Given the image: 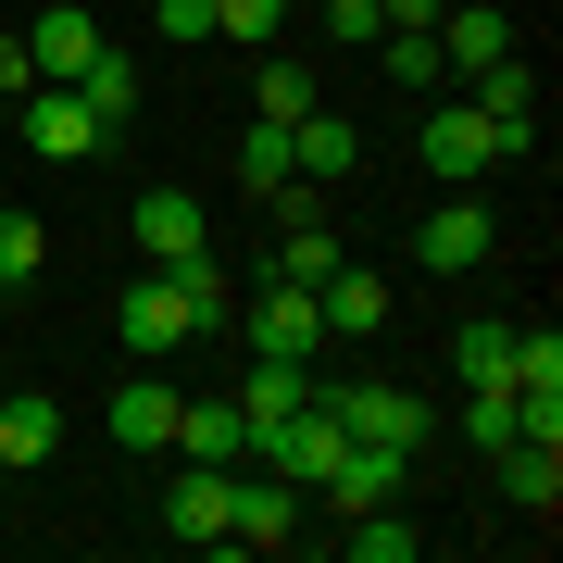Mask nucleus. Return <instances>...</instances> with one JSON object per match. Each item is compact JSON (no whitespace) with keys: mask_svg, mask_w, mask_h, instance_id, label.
<instances>
[{"mask_svg":"<svg viewBox=\"0 0 563 563\" xmlns=\"http://www.w3.org/2000/svg\"><path fill=\"white\" fill-rule=\"evenodd\" d=\"M225 325V276H213V251H188V263H151L139 288H125V351L163 363L176 339H213Z\"/></svg>","mask_w":563,"mask_h":563,"instance_id":"1","label":"nucleus"},{"mask_svg":"<svg viewBox=\"0 0 563 563\" xmlns=\"http://www.w3.org/2000/svg\"><path fill=\"white\" fill-rule=\"evenodd\" d=\"M413 151H426V176H439V188H476L488 163H501V125H488L476 101H439V113L413 125Z\"/></svg>","mask_w":563,"mask_h":563,"instance_id":"2","label":"nucleus"},{"mask_svg":"<svg viewBox=\"0 0 563 563\" xmlns=\"http://www.w3.org/2000/svg\"><path fill=\"white\" fill-rule=\"evenodd\" d=\"M325 413L351 439H376V451H426L439 439V401H413V388H325Z\"/></svg>","mask_w":563,"mask_h":563,"instance_id":"3","label":"nucleus"},{"mask_svg":"<svg viewBox=\"0 0 563 563\" xmlns=\"http://www.w3.org/2000/svg\"><path fill=\"white\" fill-rule=\"evenodd\" d=\"M101 139H113V125L88 113V101H76L63 76H38V88H25V151H38V163H88Z\"/></svg>","mask_w":563,"mask_h":563,"instance_id":"4","label":"nucleus"},{"mask_svg":"<svg viewBox=\"0 0 563 563\" xmlns=\"http://www.w3.org/2000/svg\"><path fill=\"white\" fill-rule=\"evenodd\" d=\"M488 239H501V213L463 201V188H439V213L413 225V263H426V276H463V263H488Z\"/></svg>","mask_w":563,"mask_h":563,"instance_id":"5","label":"nucleus"},{"mask_svg":"<svg viewBox=\"0 0 563 563\" xmlns=\"http://www.w3.org/2000/svg\"><path fill=\"white\" fill-rule=\"evenodd\" d=\"M239 339H251V351H288V363H313V351H325V313H313V288L263 276V288H251V313H239Z\"/></svg>","mask_w":563,"mask_h":563,"instance_id":"6","label":"nucleus"},{"mask_svg":"<svg viewBox=\"0 0 563 563\" xmlns=\"http://www.w3.org/2000/svg\"><path fill=\"white\" fill-rule=\"evenodd\" d=\"M225 539L239 551H276V539H301V488L263 463V476H225Z\"/></svg>","mask_w":563,"mask_h":563,"instance_id":"7","label":"nucleus"},{"mask_svg":"<svg viewBox=\"0 0 563 563\" xmlns=\"http://www.w3.org/2000/svg\"><path fill=\"white\" fill-rule=\"evenodd\" d=\"M225 476H239V463H176V488H163V539L225 551Z\"/></svg>","mask_w":563,"mask_h":563,"instance_id":"8","label":"nucleus"},{"mask_svg":"<svg viewBox=\"0 0 563 563\" xmlns=\"http://www.w3.org/2000/svg\"><path fill=\"white\" fill-rule=\"evenodd\" d=\"M276 201H288V239H276V276H288V288H325V276H339V225H325V201H313L301 176H288Z\"/></svg>","mask_w":563,"mask_h":563,"instance_id":"9","label":"nucleus"},{"mask_svg":"<svg viewBox=\"0 0 563 563\" xmlns=\"http://www.w3.org/2000/svg\"><path fill=\"white\" fill-rule=\"evenodd\" d=\"M401 463L413 451H376V439H339V463H325V501H339V514H363V501H401Z\"/></svg>","mask_w":563,"mask_h":563,"instance_id":"10","label":"nucleus"},{"mask_svg":"<svg viewBox=\"0 0 563 563\" xmlns=\"http://www.w3.org/2000/svg\"><path fill=\"white\" fill-rule=\"evenodd\" d=\"M476 113L501 125V151H539V76L501 51V63H476Z\"/></svg>","mask_w":563,"mask_h":563,"instance_id":"11","label":"nucleus"},{"mask_svg":"<svg viewBox=\"0 0 563 563\" xmlns=\"http://www.w3.org/2000/svg\"><path fill=\"white\" fill-rule=\"evenodd\" d=\"M101 426H113V439L139 451V463H151V451H176V388H163L151 363H139V376L113 388V413H101Z\"/></svg>","mask_w":563,"mask_h":563,"instance_id":"12","label":"nucleus"},{"mask_svg":"<svg viewBox=\"0 0 563 563\" xmlns=\"http://www.w3.org/2000/svg\"><path fill=\"white\" fill-rule=\"evenodd\" d=\"M176 463H251V413H239V388H225V401H176Z\"/></svg>","mask_w":563,"mask_h":563,"instance_id":"13","label":"nucleus"},{"mask_svg":"<svg viewBox=\"0 0 563 563\" xmlns=\"http://www.w3.org/2000/svg\"><path fill=\"white\" fill-rule=\"evenodd\" d=\"M313 313H325V339H376V325H388V276H363V263H339V276L313 288Z\"/></svg>","mask_w":563,"mask_h":563,"instance_id":"14","label":"nucleus"},{"mask_svg":"<svg viewBox=\"0 0 563 563\" xmlns=\"http://www.w3.org/2000/svg\"><path fill=\"white\" fill-rule=\"evenodd\" d=\"M488 463H501V488H514L526 514H551V501H563V439H539V426H526V439H501Z\"/></svg>","mask_w":563,"mask_h":563,"instance_id":"15","label":"nucleus"},{"mask_svg":"<svg viewBox=\"0 0 563 563\" xmlns=\"http://www.w3.org/2000/svg\"><path fill=\"white\" fill-rule=\"evenodd\" d=\"M339 551H351V563H413L426 526H413L401 501H363V514H339Z\"/></svg>","mask_w":563,"mask_h":563,"instance_id":"16","label":"nucleus"},{"mask_svg":"<svg viewBox=\"0 0 563 563\" xmlns=\"http://www.w3.org/2000/svg\"><path fill=\"white\" fill-rule=\"evenodd\" d=\"M88 51H101V13H76V0H51V13L25 25V63H38V76H76Z\"/></svg>","mask_w":563,"mask_h":563,"instance_id":"17","label":"nucleus"},{"mask_svg":"<svg viewBox=\"0 0 563 563\" xmlns=\"http://www.w3.org/2000/svg\"><path fill=\"white\" fill-rule=\"evenodd\" d=\"M288 151H301V176H325V188H339V176H351V163H363V125H351V113H325V101H313L301 125H288Z\"/></svg>","mask_w":563,"mask_h":563,"instance_id":"18","label":"nucleus"},{"mask_svg":"<svg viewBox=\"0 0 563 563\" xmlns=\"http://www.w3.org/2000/svg\"><path fill=\"white\" fill-rule=\"evenodd\" d=\"M51 439H63L51 388H25V401H0V463H13V476H38V463H51Z\"/></svg>","mask_w":563,"mask_h":563,"instance_id":"19","label":"nucleus"},{"mask_svg":"<svg viewBox=\"0 0 563 563\" xmlns=\"http://www.w3.org/2000/svg\"><path fill=\"white\" fill-rule=\"evenodd\" d=\"M139 251L151 263H188V251H201V201H188V188H151V201H139Z\"/></svg>","mask_w":563,"mask_h":563,"instance_id":"20","label":"nucleus"},{"mask_svg":"<svg viewBox=\"0 0 563 563\" xmlns=\"http://www.w3.org/2000/svg\"><path fill=\"white\" fill-rule=\"evenodd\" d=\"M63 88H76V101L101 113V125H125V113H139V63H125V51H88V63H76Z\"/></svg>","mask_w":563,"mask_h":563,"instance_id":"21","label":"nucleus"},{"mask_svg":"<svg viewBox=\"0 0 563 563\" xmlns=\"http://www.w3.org/2000/svg\"><path fill=\"white\" fill-rule=\"evenodd\" d=\"M439 51L476 76V63H501L514 51V13H488V0H463V13H439Z\"/></svg>","mask_w":563,"mask_h":563,"instance_id":"22","label":"nucleus"},{"mask_svg":"<svg viewBox=\"0 0 563 563\" xmlns=\"http://www.w3.org/2000/svg\"><path fill=\"white\" fill-rule=\"evenodd\" d=\"M463 439H476V451L526 439V401H514V376H476V388H463Z\"/></svg>","mask_w":563,"mask_h":563,"instance_id":"23","label":"nucleus"},{"mask_svg":"<svg viewBox=\"0 0 563 563\" xmlns=\"http://www.w3.org/2000/svg\"><path fill=\"white\" fill-rule=\"evenodd\" d=\"M288 176H301V151H288V125H239V188H288Z\"/></svg>","mask_w":563,"mask_h":563,"instance_id":"24","label":"nucleus"},{"mask_svg":"<svg viewBox=\"0 0 563 563\" xmlns=\"http://www.w3.org/2000/svg\"><path fill=\"white\" fill-rule=\"evenodd\" d=\"M313 101H325V88H313V63H301V51H276V63H263V125H301Z\"/></svg>","mask_w":563,"mask_h":563,"instance_id":"25","label":"nucleus"},{"mask_svg":"<svg viewBox=\"0 0 563 563\" xmlns=\"http://www.w3.org/2000/svg\"><path fill=\"white\" fill-rule=\"evenodd\" d=\"M376 51H388V76H401V88H439V76H451V51H439V25H388Z\"/></svg>","mask_w":563,"mask_h":563,"instance_id":"26","label":"nucleus"},{"mask_svg":"<svg viewBox=\"0 0 563 563\" xmlns=\"http://www.w3.org/2000/svg\"><path fill=\"white\" fill-rule=\"evenodd\" d=\"M38 263H51V225L38 213H0V288H38Z\"/></svg>","mask_w":563,"mask_h":563,"instance_id":"27","label":"nucleus"},{"mask_svg":"<svg viewBox=\"0 0 563 563\" xmlns=\"http://www.w3.org/2000/svg\"><path fill=\"white\" fill-rule=\"evenodd\" d=\"M476 376H514V313L463 325V388H476Z\"/></svg>","mask_w":563,"mask_h":563,"instance_id":"28","label":"nucleus"},{"mask_svg":"<svg viewBox=\"0 0 563 563\" xmlns=\"http://www.w3.org/2000/svg\"><path fill=\"white\" fill-rule=\"evenodd\" d=\"M225 38H288V0H213Z\"/></svg>","mask_w":563,"mask_h":563,"instance_id":"29","label":"nucleus"},{"mask_svg":"<svg viewBox=\"0 0 563 563\" xmlns=\"http://www.w3.org/2000/svg\"><path fill=\"white\" fill-rule=\"evenodd\" d=\"M325 38H339V51H376L388 13H376V0H325Z\"/></svg>","mask_w":563,"mask_h":563,"instance_id":"30","label":"nucleus"},{"mask_svg":"<svg viewBox=\"0 0 563 563\" xmlns=\"http://www.w3.org/2000/svg\"><path fill=\"white\" fill-rule=\"evenodd\" d=\"M151 25L163 38H213V0H151Z\"/></svg>","mask_w":563,"mask_h":563,"instance_id":"31","label":"nucleus"},{"mask_svg":"<svg viewBox=\"0 0 563 563\" xmlns=\"http://www.w3.org/2000/svg\"><path fill=\"white\" fill-rule=\"evenodd\" d=\"M0 88H13V101L38 88V63H25V25H0Z\"/></svg>","mask_w":563,"mask_h":563,"instance_id":"32","label":"nucleus"},{"mask_svg":"<svg viewBox=\"0 0 563 563\" xmlns=\"http://www.w3.org/2000/svg\"><path fill=\"white\" fill-rule=\"evenodd\" d=\"M376 13H388V25H439V0H376Z\"/></svg>","mask_w":563,"mask_h":563,"instance_id":"33","label":"nucleus"},{"mask_svg":"<svg viewBox=\"0 0 563 563\" xmlns=\"http://www.w3.org/2000/svg\"><path fill=\"white\" fill-rule=\"evenodd\" d=\"M0 488H13V463H0Z\"/></svg>","mask_w":563,"mask_h":563,"instance_id":"34","label":"nucleus"}]
</instances>
